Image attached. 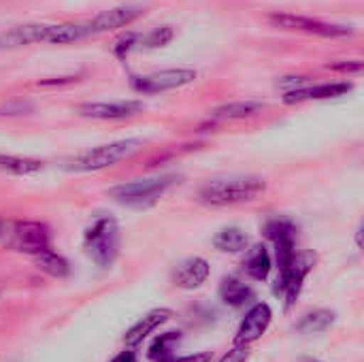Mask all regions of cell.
<instances>
[{"label":"cell","instance_id":"6da1fadb","mask_svg":"<svg viewBox=\"0 0 364 362\" xmlns=\"http://www.w3.org/2000/svg\"><path fill=\"white\" fill-rule=\"evenodd\" d=\"M267 192V181L254 175H232L207 181L198 190V203L205 207H230L252 203Z\"/></svg>","mask_w":364,"mask_h":362},{"label":"cell","instance_id":"7a4b0ae2","mask_svg":"<svg viewBox=\"0 0 364 362\" xmlns=\"http://www.w3.org/2000/svg\"><path fill=\"white\" fill-rule=\"evenodd\" d=\"M175 183H179L177 175H156V177H147V179H134V181H126V183H117L113 188H109V198H113L115 203L134 209V211H145L151 209Z\"/></svg>","mask_w":364,"mask_h":362},{"label":"cell","instance_id":"3957f363","mask_svg":"<svg viewBox=\"0 0 364 362\" xmlns=\"http://www.w3.org/2000/svg\"><path fill=\"white\" fill-rule=\"evenodd\" d=\"M122 233L119 224L111 215L96 218L83 233V250L98 269H109L119 256Z\"/></svg>","mask_w":364,"mask_h":362},{"label":"cell","instance_id":"277c9868","mask_svg":"<svg viewBox=\"0 0 364 362\" xmlns=\"http://www.w3.org/2000/svg\"><path fill=\"white\" fill-rule=\"evenodd\" d=\"M143 145L141 139H119L113 143H105L98 147H92L83 154H77L75 158L66 160V164H62L66 171L70 173H94V171H102L109 169L126 158H130L134 151H139V147Z\"/></svg>","mask_w":364,"mask_h":362},{"label":"cell","instance_id":"5b68a950","mask_svg":"<svg viewBox=\"0 0 364 362\" xmlns=\"http://www.w3.org/2000/svg\"><path fill=\"white\" fill-rule=\"evenodd\" d=\"M264 237L275 247V260H277L279 273L286 271L292 265L294 256H296V237H299L296 222L286 218V215H275V218L267 220Z\"/></svg>","mask_w":364,"mask_h":362},{"label":"cell","instance_id":"8992f818","mask_svg":"<svg viewBox=\"0 0 364 362\" xmlns=\"http://www.w3.org/2000/svg\"><path fill=\"white\" fill-rule=\"evenodd\" d=\"M316 260H318V256L314 252L296 254L294 260H292V265L286 271L279 273V277H277V282L273 286V292L284 299L286 309L294 307L296 299L301 297V290H303V284H305L307 275L316 267Z\"/></svg>","mask_w":364,"mask_h":362},{"label":"cell","instance_id":"52a82bcc","mask_svg":"<svg viewBox=\"0 0 364 362\" xmlns=\"http://www.w3.org/2000/svg\"><path fill=\"white\" fill-rule=\"evenodd\" d=\"M6 243L15 252L34 256L51 247V230L43 222H13L6 230Z\"/></svg>","mask_w":364,"mask_h":362},{"label":"cell","instance_id":"ba28073f","mask_svg":"<svg viewBox=\"0 0 364 362\" xmlns=\"http://www.w3.org/2000/svg\"><path fill=\"white\" fill-rule=\"evenodd\" d=\"M269 21L275 28H282V30L305 32V34H316V36H324V38H346V36L354 34V30L348 28V26L326 23V21L311 19V17H305V15H294V13H271Z\"/></svg>","mask_w":364,"mask_h":362},{"label":"cell","instance_id":"9c48e42d","mask_svg":"<svg viewBox=\"0 0 364 362\" xmlns=\"http://www.w3.org/2000/svg\"><path fill=\"white\" fill-rule=\"evenodd\" d=\"M194 79H196L194 68H166L149 75H134L130 77V85L139 94H162L168 90L190 85Z\"/></svg>","mask_w":364,"mask_h":362},{"label":"cell","instance_id":"30bf717a","mask_svg":"<svg viewBox=\"0 0 364 362\" xmlns=\"http://www.w3.org/2000/svg\"><path fill=\"white\" fill-rule=\"evenodd\" d=\"M145 109L141 100H113V102H81L77 113L87 119H126Z\"/></svg>","mask_w":364,"mask_h":362},{"label":"cell","instance_id":"8fae6325","mask_svg":"<svg viewBox=\"0 0 364 362\" xmlns=\"http://www.w3.org/2000/svg\"><path fill=\"white\" fill-rule=\"evenodd\" d=\"M273 322V312L267 303H256L243 318L239 331H237V346H252L254 341H258L271 326Z\"/></svg>","mask_w":364,"mask_h":362},{"label":"cell","instance_id":"7c38bea8","mask_svg":"<svg viewBox=\"0 0 364 362\" xmlns=\"http://www.w3.org/2000/svg\"><path fill=\"white\" fill-rule=\"evenodd\" d=\"M141 15H143V6L122 4V6H113V9H107V11L98 13L92 21H87V28H90V34L96 36V34H102V32H109V30L130 26Z\"/></svg>","mask_w":364,"mask_h":362},{"label":"cell","instance_id":"4fadbf2b","mask_svg":"<svg viewBox=\"0 0 364 362\" xmlns=\"http://www.w3.org/2000/svg\"><path fill=\"white\" fill-rule=\"evenodd\" d=\"M352 92V83L348 81H333V83H309L299 90L284 92V102L286 105H296V102H307V100H328V98H339Z\"/></svg>","mask_w":364,"mask_h":362},{"label":"cell","instance_id":"5bb4252c","mask_svg":"<svg viewBox=\"0 0 364 362\" xmlns=\"http://www.w3.org/2000/svg\"><path fill=\"white\" fill-rule=\"evenodd\" d=\"M175 314L171 312V309H166V307H160V309H151V312H147L136 324H132L130 329H128V333L124 335V344H126V348H130V350H134V348H139L158 326H162V324H166L171 318H173Z\"/></svg>","mask_w":364,"mask_h":362},{"label":"cell","instance_id":"9a60e30c","mask_svg":"<svg viewBox=\"0 0 364 362\" xmlns=\"http://www.w3.org/2000/svg\"><path fill=\"white\" fill-rule=\"evenodd\" d=\"M209 262L200 256H194V258H186L183 262H179L173 271V284L177 288H183V290H196L200 288L207 277H209Z\"/></svg>","mask_w":364,"mask_h":362},{"label":"cell","instance_id":"2e32d148","mask_svg":"<svg viewBox=\"0 0 364 362\" xmlns=\"http://www.w3.org/2000/svg\"><path fill=\"white\" fill-rule=\"evenodd\" d=\"M273 269V258L267 250V245L256 243L247 250V256L243 260V271L254 282H264Z\"/></svg>","mask_w":364,"mask_h":362},{"label":"cell","instance_id":"e0dca14e","mask_svg":"<svg viewBox=\"0 0 364 362\" xmlns=\"http://www.w3.org/2000/svg\"><path fill=\"white\" fill-rule=\"evenodd\" d=\"M220 299H222V303L224 305H228V307H232V309H241V307H245L252 299H254V290H252V286L250 284H245V282H241L239 277H224L222 282H220Z\"/></svg>","mask_w":364,"mask_h":362},{"label":"cell","instance_id":"ac0fdd59","mask_svg":"<svg viewBox=\"0 0 364 362\" xmlns=\"http://www.w3.org/2000/svg\"><path fill=\"white\" fill-rule=\"evenodd\" d=\"M92 36L87 21L85 23H49L47 34H45V43L51 45H68V43H77Z\"/></svg>","mask_w":364,"mask_h":362},{"label":"cell","instance_id":"d6986e66","mask_svg":"<svg viewBox=\"0 0 364 362\" xmlns=\"http://www.w3.org/2000/svg\"><path fill=\"white\" fill-rule=\"evenodd\" d=\"M335 320H337V314L333 309H311L301 316V320L296 322V331L301 335H320V333L331 331Z\"/></svg>","mask_w":364,"mask_h":362},{"label":"cell","instance_id":"ffe728a7","mask_svg":"<svg viewBox=\"0 0 364 362\" xmlns=\"http://www.w3.org/2000/svg\"><path fill=\"white\" fill-rule=\"evenodd\" d=\"M267 105L260 102V100H239V102H226V105H220L211 111V117L215 119H245V117H252L256 113H260Z\"/></svg>","mask_w":364,"mask_h":362},{"label":"cell","instance_id":"44dd1931","mask_svg":"<svg viewBox=\"0 0 364 362\" xmlns=\"http://www.w3.org/2000/svg\"><path fill=\"white\" fill-rule=\"evenodd\" d=\"M247 245H250V237L237 226H226L220 233H215V237H213V247L224 252V254L245 252Z\"/></svg>","mask_w":364,"mask_h":362},{"label":"cell","instance_id":"7402d4cb","mask_svg":"<svg viewBox=\"0 0 364 362\" xmlns=\"http://www.w3.org/2000/svg\"><path fill=\"white\" fill-rule=\"evenodd\" d=\"M32 258H34V265L38 267V271L47 273L49 277L62 280V277H66V275L70 273V265H68V260H66L64 256L55 254L51 247H47V250H43V252L34 254Z\"/></svg>","mask_w":364,"mask_h":362},{"label":"cell","instance_id":"603a6c76","mask_svg":"<svg viewBox=\"0 0 364 362\" xmlns=\"http://www.w3.org/2000/svg\"><path fill=\"white\" fill-rule=\"evenodd\" d=\"M43 162L34 160V158H23V156H11V154H0V171L9 173V175H34L38 171H43Z\"/></svg>","mask_w":364,"mask_h":362},{"label":"cell","instance_id":"cb8c5ba5","mask_svg":"<svg viewBox=\"0 0 364 362\" xmlns=\"http://www.w3.org/2000/svg\"><path fill=\"white\" fill-rule=\"evenodd\" d=\"M181 341V333L177 331H173V333H164V335H160V337H156L154 341H151V346L147 348V358L154 362H164L168 361V358H173V350H175V346Z\"/></svg>","mask_w":364,"mask_h":362},{"label":"cell","instance_id":"d4e9b609","mask_svg":"<svg viewBox=\"0 0 364 362\" xmlns=\"http://www.w3.org/2000/svg\"><path fill=\"white\" fill-rule=\"evenodd\" d=\"M173 36H175V30L171 26H158V28L149 30L147 34H141L139 47H147V49L164 47L173 41Z\"/></svg>","mask_w":364,"mask_h":362},{"label":"cell","instance_id":"484cf974","mask_svg":"<svg viewBox=\"0 0 364 362\" xmlns=\"http://www.w3.org/2000/svg\"><path fill=\"white\" fill-rule=\"evenodd\" d=\"M139 43H141V34H136V32H126L124 36H119L115 43H113V55H117L119 60H124L132 49H136L139 47Z\"/></svg>","mask_w":364,"mask_h":362},{"label":"cell","instance_id":"4316f807","mask_svg":"<svg viewBox=\"0 0 364 362\" xmlns=\"http://www.w3.org/2000/svg\"><path fill=\"white\" fill-rule=\"evenodd\" d=\"M326 68L333 73H341V75H360L363 62L360 60H337V62H328Z\"/></svg>","mask_w":364,"mask_h":362},{"label":"cell","instance_id":"83f0119b","mask_svg":"<svg viewBox=\"0 0 364 362\" xmlns=\"http://www.w3.org/2000/svg\"><path fill=\"white\" fill-rule=\"evenodd\" d=\"M247 358H250V346H235V350H230L218 362H247Z\"/></svg>","mask_w":364,"mask_h":362},{"label":"cell","instance_id":"f1b7e54d","mask_svg":"<svg viewBox=\"0 0 364 362\" xmlns=\"http://www.w3.org/2000/svg\"><path fill=\"white\" fill-rule=\"evenodd\" d=\"M32 105H26V102H15V105H6L4 109H0V115H21L26 111H30Z\"/></svg>","mask_w":364,"mask_h":362},{"label":"cell","instance_id":"f546056e","mask_svg":"<svg viewBox=\"0 0 364 362\" xmlns=\"http://www.w3.org/2000/svg\"><path fill=\"white\" fill-rule=\"evenodd\" d=\"M164 362H211V352H200V354H190V356H179V358H168Z\"/></svg>","mask_w":364,"mask_h":362},{"label":"cell","instance_id":"4dcf8cb0","mask_svg":"<svg viewBox=\"0 0 364 362\" xmlns=\"http://www.w3.org/2000/svg\"><path fill=\"white\" fill-rule=\"evenodd\" d=\"M73 81H77V77H53V79L38 81V85H43V87H51V85H64V83H73Z\"/></svg>","mask_w":364,"mask_h":362},{"label":"cell","instance_id":"1f68e13d","mask_svg":"<svg viewBox=\"0 0 364 362\" xmlns=\"http://www.w3.org/2000/svg\"><path fill=\"white\" fill-rule=\"evenodd\" d=\"M111 362H139V358H136V354L128 348V350H124V352H119L115 358Z\"/></svg>","mask_w":364,"mask_h":362},{"label":"cell","instance_id":"d6a6232c","mask_svg":"<svg viewBox=\"0 0 364 362\" xmlns=\"http://www.w3.org/2000/svg\"><path fill=\"white\" fill-rule=\"evenodd\" d=\"M6 230H9V224L0 220V239H2V237H6Z\"/></svg>","mask_w":364,"mask_h":362},{"label":"cell","instance_id":"836d02e7","mask_svg":"<svg viewBox=\"0 0 364 362\" xmlns=\"http://www.w3.org/2000/svg\"><path fill=\"white\" fill-rule=\"evenodd\" d=\"M299 362H322V361H318V358H301Z\"/></svg>","mask_w":364,"mask_h":362}]
</instances>
